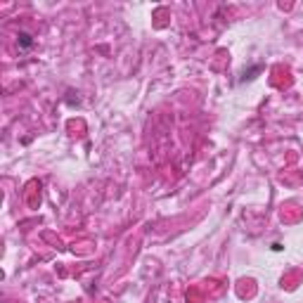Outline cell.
I'll use <instances>...</instances> for the list:
<instances>
[{"mask_svg": "<svg viewBox=\"0 0 303 303\" xmlns=\"http://www.w3.org/2000/svg\"><path fill=\"white\" fill-rule=\"evenodd\" d=\"M19 45H22V48H31L33 45L31 36H29V33H19Z\"/></svg>", "mask_w": 303, "mask_h": 303, "instance_id": "1", "label": "cell"}]
</instances>
